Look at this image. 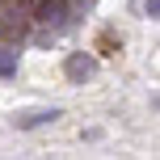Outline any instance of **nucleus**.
<instances>
[{
  "label": "nucleus",
  "mask_w": 160,
  "mask_h": 160,
  "mask_svg": "<svg viewBox=\"0 0 160 160\" xmlns=\"http://www.w3.org/2000/svg\"><path fill=\"white\" fill-rule=\"evenodd\" d=\"M30 21L47 25V30H55V34H68V30L80 21V13H76V4H72V0H34Z\"/></svg>",
  "instance_id": "1"
},
{
  "label": "nucleus",
  "mask_w": 160,
  "mask_h": 160,
  "mask_svg": "<svg viewBox=\"0 0 160 160\" xmlns=\"http://www.w3.org/2000/svg\"><path fill=\"white\" fill-rule=\"evenodd\" d=\"M17 68H21V59H17V51L0 47V76H4V80H13V76H17Z\"/></svg>",
  "instance_id": "4"
},
{
  "label": "nucleus",
  "mask_w": 160,
  "mask_h": 160,
  "mask_svg": "<svg viewBox=\"0 0 160 160\" xmlns=\"http://www.w3.org/2000/svg\"><path fill=\"white\" fill-rule=\"evenodd\" d=\"M93 72H97V59H93V55H84V51H72V55L63 59V76L72 80V84L93 80Z\"/></svg>",
  "instance_id": "2"
},
{
  "label": "nucleus",
  "mask_w": 160,
  "mask_h": 160,
  "mask_svg": "<svg viewBox=\"0 0 160 160\" xmlns=\"http://www.w3.org/2000/svg\"><path fill=\"white\" fill-rule=\"evenodd\" d=\"M55 118H59L55 105H38V110H21V114H13V127H17V131H34V127L55 122Z\"/></svg>",
  "instance_id": "3"
},
{
  "label": "nucleus",
  "mask_w": 160,
  "mask_h": 160,
  "mask_svg": "<svg viewBox=\"0 0 160 160\" xmlns=\"http://www.w3.org/2000/svg\"><path fill=\"white\" fill-rule=\"evenodd\" d=\"M0 42H4V17H0Z\"/></svg>",
  "instance_id": "6"
},
{
  "label": "nucleus",
  "mask_w": 160,
  "mask_h": 160,
  "mask_svg": "<svg viewBox=\"0 0 160 160\" xmlns=\"http://www.w3.org/2000/svg\"><path fill=\"white\" fill-rule=\"evenodd\" d=\"M143 13H148V17H156V13H160V0H143Z\"/></svg>",
  "instance_id": "5"
}]
</instances>
